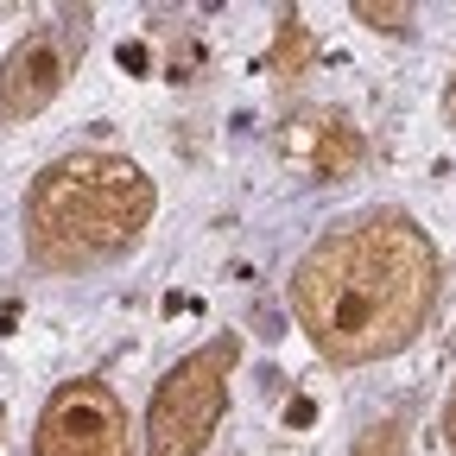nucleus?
Returning a JSON list of instances; mask_svg holds the SVG:
<instances>
[{
  "label": "nucleus",
  "mask_w": 456,
  "mask_h": 456,
  "mask_svg": "<svg viewBox=\"0 0 456 456\" xmlns=\"http://www.w3.org/2000/svg\"><path fill=\"white\" fill-rule=\"evenodd\" d=\"M444 431H450V450H456V393H450V412H444Z\"/></svg>",
  "instance_id": "11"
},
{
  "label": "nucleus",
  "mask_w": 456,
  "mask_h": 456,
  "mask_svg": "<svg viewBox=\"0 0 456 456\" xmlns=\"http://www.w3.org/2000/svg\"><path fill=\"white\" fill-rule=\"evenodd\" d=\"M273 152H279L285 171L317 178V184H342V178H355V171L368 165L362 127L349 121V114H336V108H298V114H285L279 134H273Z\"/></svg>",
  "instance_id": "6"
},
{
  "label": "nucleus",
  "mask_w": 456,
  "mask_h": 456,
  "mask_svg": "<svg viewBox=\"0 0 456 456\" xmlns=\"http://www.w3.org/2000/svg\"><path fill=\"white\" fill-rule=\"evenodd\" d=\"M152 178L121 152H64L26 191V254L45 273L121 260L152 222Z\"/></svg>",
  "instance_id": "2"
},
{
  "label": "nucleus",
  "mask_w": 456,
  "mask_h": 456,
  "mask_svg": "<svg viewBox=\"0 0 456 456\" xmlns=\"http://www.w3.org/2000/svg\"><path fill=\"white\" fill-rule=\"evenodd\" d=\"M349 456H406V425H399V419L368 425V431L355 437V450H349Z\"/></svg>",
  "instance_id": "8"
},
{
  "label": "nucleus",
  "mask_w": 456,
  "mask_h": 456,
  "mask_svg": "<svg viewBox=\"0 0 456 456\" xmlns=\"http://www.w3.org/2000/svg\"><path fill=\"white\" fill-rule=\"evenodd\" d=\"M311 57H317V45H311L305 20L285 13V20H279V38H273V77H279V83H298Z\"/></svg>",
  "instance_id": "7"
},
{
  "label": "nucleus",
  "mask_w": 456,
  "mask_h": 456,
  "mask_svg": "<svg viewBox=\"0 0 456 456\" xmlns=\"http://www.w3.org/2000/svg\"><path fill=\"white\" fill-rule=\"evenodd\" d=\"M355 20L374 26V32H406L412 26V7H374V0H355Z\"/></svg>",
  "instance_id": "9"
},
{
  "label": "nucleus",
  "mask_w": 456,
  "mask_h": 456,
  "mask_svg": "<svg viewBox=\"0 0 456 456\" xmlns=\"http://www.w3.org/2000/svg\"><path fill=\"white\" fill-rule=\"evenodd\" d=\"M292 311L336 368L399 355L437 311V248L406 209H368L311 241L292 273Z\"/></svg>",
  "instance_id": "1"
},
{
  "label": "nucleus",
  "mask_w": 456,
  "mask_h": 456,
  "mask_svg": "<svg viewBox=\"0 0 456 456\" xmlns=\"http://www.w3.org/2000/svg\"><path fill=\"white\" fill-rule=\"evenodd\" d=\"M444 121L456 127V77H450V89H444Z\"/></svg>",
  "instance_id": "10"
},
{
  "label": "nucleus",
  "mask_w": 456,
  "mask_h": 456,
  "mask_svg": "<svg viewBox=\"0 0 456 456\" xmlns=\"http://www.w3.org/2000/svg\"><path fill=\"white\" fill-rule=\"evenodd\" d=\"M83 45H89V20H83V13H77V20H57V26L26 32L7 57H0V114L26 121V114L51 108L57 95H64V83L77 77Z\"/></svg>",
  "instance_id": "5"
},
{
  "label": "nucleus",
  "mask_w": 456,
  "mask_h": 456,
  "mask_svg": "<svg viewBox=\"0 0 456 456\" xmlns=\"http://www.w3.org/2000/svg\"><path fill=\"white\" fill-rule=\"evenodd\" d=\"M38 456H134V425L127 406L114 399L108 380H64L32 431Z\"/></svg>",
  "instance_id": "4"
},
{
  "label": "nucleus",
  "mask_w": 456,
  "mask_h": 456,
  "mask_svg": "<svg viewBox=\"0 0 456 456\" xmlns=\"http://www.w3.org/2000/svg\"><path fill=\"white\" fill-rule=\"evenodd\" d=\"M235 362H241V342L216 336L159 380L152 412H146V456H197L216 437V425L228 412V374H235Z\"/></svg>",
  "instance_id": "3"
}]
</instances>
